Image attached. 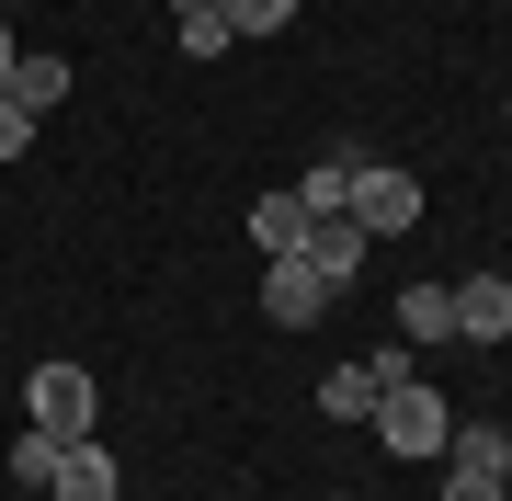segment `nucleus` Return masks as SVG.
Returning a JSON list of instances; mask_svg holds the SVG:
<instances>
[{"instance_id": "obj_1", "label": "nucleus", "mask_w": 512, "mask_h": 501, "mask_svg": "<svg viewBox=\"0 0 512 501\" xmlns=\"http://www.w3.org/2000/svg\"><path fill=\"white\" fill-rule=\"evenodd\" d=\"M365 240H399V228H421V171L410 160H353V205H342Z\"/></svg>"}, {"instance_id": "obj_2", "label": "nucleus", "mask_w": 512, "mask_h": 501, "mask_svg": "<svg viewBox=\"0 0 512 501\" xmlns=\"http://www.w3.org/2000/svg\"><path fill=\"white\" fill-rule=\"evenodd\" d=\"M92 365H35V376H23V422H35V433H69V445H80V433H92Z\"/></svg>"}, {"instance_id": "obj_3", "label": "nucleus", "mask_w": 512, "mask_h": 501, "mask_svg": "<svg viewBox=\"0 0 512 501\" xmlns=\"http://www.w3.org/2000/svg\"><path fill=\"white\" fill-rule=\"evenodd\" d=\"M365 422L387 433V456H444V433H456V410H444V399H433V388L410 376V388H387V399L365 410Z\"/></svg>"}, {"instance_id": "obj_4", "label": "nucleus", "mask_w": 512, "mask_h": 501, "mask_svg": "<svg viewBox=\"0 0 512 501\" xmlns=\"http://www.w3.org/2000/svg\"><path fill=\"white\" fill-rule=\"evenodd\" d=\"M330 297H342V285H319L308 262H262V308H274V331H308Z\"/></svg>"}, {"instance_id": "obj_5", "label": "nucleus", "mask_w": 512, "mask_h": 501, "mask_svg": "<svg viewBox=\"0 0 512 501\" xmlns=\"http://www.w3.org/2000/svg\"><path fill=\"white\" fill-rule=\"evenodd\" d=\"M456 342H512V274H467L456 285Z\"/></svg>"}, {"instance_id": "obj_6", "label": "nucleus", "mask_w": 512, "mask_h": 501, "mask_svg": "<svg viewBox=\"0 0 512 501\" xmlns=\"http://www.w3.org/2000/svg\"><path fill=\"white\" fill-rule=\"evenodd\" d=\"M296 262H308L319 285H353V274H365V228H353V217H308V251H296Z\"/></svg>"}, {"instance_id": "obj_7", "label": "nucleus", "mask_w": 512, "mask_h": 501, "mask_svg": "<svg viewBox=\"0 0 512 501\" xmlns=\"http://www.w3.org/2000/svg\"><path fill=\"white\" fill-rule=\"evenodd\" d=\"M251 251H262V262H296V251H308V205H296V183L251 205Z\"/></svg>"}, {"instance_id": "obj_8", "label": "nucleus", "mask_w": 512, "mask_h": 501, "mask_svg": "<svg viewBox=\"0 0 512 501\" xmlns=\"http://www.w3.org/2000/svg\"><path fill=\"white\" fill-rule=\"evenodd\" d=\"M444 467H456V479H512V433L501 422H456L444 433Z\"/></svg>"}, {"instance_id": "obj_9", "label": "nucleus", "mask_w": 512, "mask_h": 501, "mask_svg": "<svg viewBox=\"0 0 512 501\" xmlns=\"http://www.w3.org/2000/svg\"><path fill=\"white\" fill-rule=\"evenodd\" d=\"M46 501H126V479H114V456L80 433V445L57 456V490H46Z\"/></svg>"}, {"instance_id": "obj_10", "label": "nucleus", "mask_w": 512, "mask_h": 501, "mask_svg": "<svg viewBox=\"0 0 512 501\" xmlns=\"http://www.w3.org/2000/svg\"><path fill=\"white\" fill-rule=\"evenodd\" d=\"M0 92H12L23 114H57V103H69V57H35V46H23V57H12V80H0Z\"/></svg>"}, {"instance_id": "obj_11", "label": "nucleus", "mask_w": 512, "mask_h": 501, "mask_svg": "<svg viewBox=\"0 0 512 501\" xmlns=\"http://www.w3.org/2000/svg\"><path fill=\"white\" fill-rule=\"evenodd\" d=\"M399 342H456V285H410L399 297Z\"/></svg>"}, {"instance_id": "obj_12", "label": "nucleus", "mask_w": 512, "mask_h": 501, "mask_svg": "<svg viewBox=\"0 0 512 501\" xmlns=\"http://www.w3.org/2000/svg\"><path fill=\"white\" fill-rule=\"evenodd\" d=\"M57 456H69V433H35V422L12 433V479L23 490H57Z\"/></svg>"}, {"instance_id": "obj_13", "label": "nucleus", "mask_w": 512, "mask_h": 501, "mask_svg": "<svg viewBox=\"0 0 512 501\" xmlns=\"http://www.w3.org/2000/svg\"><path fill=\"white\" fill-rule=\"evenodd\" d=\"M296 205H308V217H342L353 205V160H308L296 171Z\"/></svg>"}, {"instance_id": "obj_14", "label": "nucleus", "mask_w": 512, "mask_h": 501, "mask_svg": "<svg viewBox=\"0 0 512 501\" xmlns=\"http://www.w3.org/2000/svg\"><path fill=\"white\" fill-rule=\"evenodd\" d=\"M319 410H330V422H365V410H376V376L365 365H330L319 376Z\"/></svg>"}, {"instance_id": "obj_15", "label": "nucleus", "mask_w": 512, "mask_h": 501, "mask_svg": "<svg viewBox=\"0 0 512 501\" xmlns=\"http://www.w3.org/2000/svg\"><path fill=\"white\" fill-rule=\"evenodd\" d=\"M171 23H183V57H228L239 46V23L217 12V0H205V12H171Z\"/></svg>"}, {"instance_id": "obj_16", "label": "nucleus", "mask_w": 512, "mask_h": 501, "mask_svg": "<svg viewBox=\"0 0 512 501\" xmlns=\"http://www.w3.org/2000/svg\"><path fill=\"white\" fill-rule=\"evenodd\" d=\"M217 12L239 23V35H285V23H296V0H217Z\"/></svg>"}, {"instance_id": "obj_17", "label": "nucleus", "mask_w": 512, "mask_h": 501, "mask_svg": "<svg viewBox=\"0 0 512 501\" xmlns=\"http://www.w3.org/2000/svg\"><path fill=\"white\" fill-rule=\"evenodd\" d=\"M365 376H376V399H387V388H410V342H376V353H365Z\"/></svg>"}, {"instance_id": "obj_18", "label": "nucleus", "mask_w": 512, "mask_h": 501, "mask_svg": "<svg viewBox=\"0 0 512 501\" xmlns=\"http://www.w3.org/2000/svg\"><path fill=\"white\" fill-rule=\"evenodd\" d=\"M23 149H35V114H23L12 92H0V160H23Z\"/></svg>"}, {"instance_id": "obj_19", "label": "nucleus", "mask_w": 512, "mask_h": 501, "mask_svg": "<svg viewBox=\"0 0 512 501\" xmlns=\"http://www.w3.org/2000/svg\"><path fill=\"white\" fill-rule=\"evenodd\" d=\"M444 501H501V479H456V467H444Z\"/></svg>"}, {"instance_id": "obj_20", "label": "nucleus", "mask_w": 512, "mask_h": 501, "mask_svg": "<svg viewBox=\"0 0 512 501\" xmlns=\"http://www.w3.org/2000/svg\"><path fill=\"white\" fill-rule=\"evenodd\" d=\"M12 57H23V46H12V35H0V80H12Z\"/></svg>"}, {"instance_id": "obj_21", "label": "nucleus", "mask_w": 512, "mask_h": 501, "mask_svg": "<svg viewBox=\"0 0 512 501\" xmlns=\"http://www.w3.org/2000/svg\"><path fill=\"white\" fill-rule=\"evenodd\" d=\"M171 12H205V0H171Z\"/></svg>"}, {"instance_id": "obj_22", "label": "nucleus", "mask_w": 512, "mask_h": 501, "mask_svg": "<svg viewBox=\"0 0 512 501\" xmlns=\"http://www.w3.org/2000/svg\"><path fill=\"white\" fill-rule=\"evenodd\" d=\"M330 501H353V490H330Z\"/></svg>"}, {"instance_id": "obj_23", "label": "nucleus", "mask_w": 512, "mask_h": 501, "mask_svg": "<svg viewBox=\"0 0 512 501\" xmlns=\"http://www.w3.org/2000/svg\"><path fill=\"white\" fill-rule=\"evenodd\" d=\"M501 114H512V92H501Z\"/></svg>"}]
</instances>
